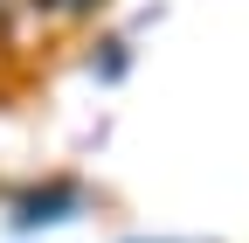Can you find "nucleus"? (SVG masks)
<instances>
[{
    "mask_svg": "<svg viewBox=\"0 0 249 243\" xmlns=\"http://www.w3.org/2000/svg\"><path fill=\"white\" fill-rule=\"evenodd\" d=\"M90 70H97L104 83H118L124 77V42H104V63H90Z\"/></svg>",
    "mask_w": 249,
    "mask_h": 243,
    "instance_id": "nucleus-3",
    "label": "nucleus"
},
{
    "mask_svg": "<svg viewBox=\"0 0 249 243\" xmlns=\"http://www.w3.org/2000/svg\"><path fill=\"white\" fill-rule=\"evenodd\" d=\"M7 7H14V0H0V21H7Z\"/></svg>",
    "mask_w": 249,
    "mask_h": 243,
    "instance_id": "nucleus-5",
    "label": "nucleus"
},
{
    "mask_svg": "<svg viewBox=\"0 0 249 243\" xmlns=\"http://www.w3.org/2000/svg\"><path fill=\"white\" fill-rule=\"evenodd\" d=\"M35 7H42L49 21H90V14L104 7V0H35Z\"/></svg>",
    "mask_w": 249,
    "mask_h": 243,
    "instance_id": "nucleus-2",
    "label": "nucleus"
},
{
    "mask_svg": "<svg viewBox=\"0 0 249 243\" xmlns=\"http://www.w3.org/2000/svg\"><path fill=\"white\" fill-rule=\"evenodd\" d=\"M124 243H145V236H124ZM160 243H180V236H160Z\"/></svg>",
    "mask_w": 249,
    "mask_h": 243,
    "instance_id": "nucleus-4",
    "label": "nucleus"
},
{
    "mask_svg": "<svg viewBox=\"0 0 249 243\" xmlns=\"http://www.w3.org/2000/svg\"><path fill=\"white\" fill-rule=\"evenodd\" d=\"M7 216H14V229H55V223H76V216H83V188H76L70 174H49L42 188L7 195Z\"/></svg>",
    "mask_w": 249,
    "mask_h": 243,
    "instance_id": "nucleus-1",
    "label": "nucleus"
}]
</instances>
